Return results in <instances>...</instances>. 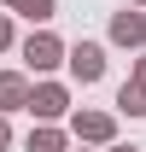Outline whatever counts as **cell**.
Masks as SVG:
<instances>
[{
	"label": "cell",
	"instance_id": "obj_1",
	"mask_svg": "<svg viewBox=\"0 0 146 152\" xmlns=\"http://www.w3.org/2000/svg\"><path fill=\"white\" fill-rule=\"evenodd\" d=\"M23 111L35 117V123H58V117L70 111V88H64V82H35L29 99H23Z\"/></svg>",
	"mask_w": 146,
	"mask_h": 152
},
{
	"label": "cell",
	"instance_id": "obj_2",
	"mask_svg": "<svg viewBox=\"0 0 146 152\" xmlns=\"http://www.w3.org/2000/svg\"><path fill=\"white\" fill-rule=\"evenodd\" d=\"M70 134L82 146H111L117 140V117L111 111H70Z\"/></svg>",
	"mask_w": 146,
	"mask_h": 152
},
{
	"label": "cell",
	"instance_id": "obj_3",
	"mask_svg": "<svg viewBox=\"0 0 146 152\" xmlns=\"http://www.w3.org/2000/svg\"><path fill=\"white\" fill-rule=\"evenodd\" d=\"M64 64H70V76L88 88V82L105 76V47H99V41H76V47H64Z\"/></svg>",
	"mask_w": 146,
	"mask_h": 152
},
{
	"label": "cell",
	"instance_id": "obj_4",
	"mask_svg": "<svg viewBox=\"0 0 146 152\" xmlns=\"http://www.w3.org/2000/svg\"><path fill=\"white\" fill-rule=\"evenodd\" d=\"M18 53H23V64L41 76V70H58V64H64V41H58V35H47V29H35V35L23 41Z\"/></svg>",
	"mask_w": 146,
	"mask_h": 152
},
{
	"label": "cell",
	"instance_id": "obj_5",
	"mask_svg": "<svg viewBox=\"0 0 146 152\" xmlns=\"http://www.w3.org/2000/svg\"><path fill=\"white\" fill-rule=\"evenodd\" d=\"M111 41L117 47H146V12H134V6L111 12Z\"/></svg>",
	"mask_w": 146,
	"mask_h": 152
},
{
	"label": "cell",
	"instance_id": "obj_6",
	"mask_svg": "<svg viewBox=\"0 0 146 152\" xmlns=\"http://www.w3.org/2000/svg\"><path fill=\"white\" fill-rule=\"evenodd\" d=\"M23 99H29V82H23V70H0V117L23 111Z\"/></svg>",
	"mask_w": 146,
	"mask_h": 152
},
{
	"label": "cell",
	"instance_id": "obj_7",
	"mask_svg": "<svg viewBox=\"0 0 146 152\" xmlns=\"http://www.w3.org/2000/svg\"><path fill=\"white\" fill-rule=\"evenodd\" d=\"M23 152H64V129H58V123H41V129H29Z\"/></svg>",
	"mask_w": 146,
	"mask_h": 152
},
{
	"label": "cell",
	"instance_id": "obj_8",
	"mask_svg": "<svg viewBox=\"0 0 146 152\" xmlns=\"http://www.w3.org/2000/svg\"><path fill=\"white\" fill-rule=\"evenodd\" d=\"M6 12H18V18H29V23H47L58 12V0H0Z\"/></svg>",
	"mask_w": 146,
	"mask_h": 152
},
{
	"label": "cell",
	"instance_id": "obj_9",
	"mask_svg": "<svg viewBox=\"0 0 146 152\" xmlns=\"http://www.w3.org/2000/svg\"><path fill=\"white\" fill-rule=\"evenodd\" d=\"M117 111L146 117V88H140V82H123V88H117Z\"/></svg>",
	"mask_w": 146,
	"mask_h": 152
},
{
	"label": "cell",
	"instance_id": "obj_10",
	"mask_svg": "<svg viewBox=\"0 0 146 152\" xmlns=\"http://www.w3.org/2000/svg\"><path fill=\"white\" fill-rule=\"evenodd\" d=\"M12 47V12H0V53Z\"/></svg>",
	"mask_w": 146,
	"mask_h": 152
},
{
	"label": "cell",
	"instance_id": "obj_11",
	"mask_svg": "<svg viewBox=\"0 0 146 152\" xmlns=\"http://www.w3.org/2000/svg\"><path fill=\"white\" fill-rule=\"evenodd\" d=\"M128 82H140V88H146V53L134 58V76H128Z\"/></svg>",
	"mask_w": 146,
	"mask_h": 152
},
{
	"label": "cell",
	"instance_id": "obj_12",
	"mask_svg": "<svg viewBox=\"0 0 146 152\" xmlns=\"http://www.w3.org/2000/svg\"><path fill=\"white\" fill-rule=\"evenodd\" d=\"M12 146V123H6V117H0V152Z\"/></svg>",
	"mask_w": 146,
	"mask_h": 152
},
{
	"label": "cell",
	"instance_id": "obj_13",
	"mask_svg": "<svg viewBox=\"0 0 146 152\" xmlns=\"http://www.w3.org/2000/svg\"><path fill=\"white\" fill-rule=\"evenodd\" d=\"M105 152H140V146H123V140H111V146H105Z\"/></svg>",
	"mask_w": 146,
	"mask_h": 152
},
{
	"label": "cell",
	"instance_id": "obj_14",
	"mask_svg": "<svg viewBox=\"0 0 146 152\" xmlns=\"http://www.w3.org/2000/svg\"><path fill=\"white\" fill-rule=\"evenodd\" d=\"M134 12H146V0H134Z\"/></svg>",
	"mask_w": 146,
	"mask_h": 152
}]
</instances>
